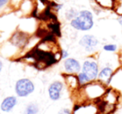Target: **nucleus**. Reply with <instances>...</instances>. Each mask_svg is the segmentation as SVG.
Returning a JSON list of instances; mask_svg holds the SVG:
<instances>
[{"instance_id":"1","label":"nucleus","mask_w":122,"mask_h":114,"mask_svg":"<svg viewBox=\"0 0 122 114\" xmlns=\"http://www.w3.org/2000/svg\"><path fill=\"white\" fill-rule=\"evenodd\" d=\"M70 25L73 28L79 31H89L94 26L93 14L89 10H81L78 15L70 21Z\"/></svg>"},{"instance_id":"2","label":"nucleus","mask_w":122,"mask_h":114,"mask_svg":"<svg viewBox=\"0 0 122 114\" xmlns=\"http://www.w3.org/2000/svg\"><path fill=\"white\" fill-rule=\"evenodd\" d=\"M34 91V84L29 78H21L15 83V92L19 97H25Z\"/></svg>"},{"instance_id":"3","label":"nucleus","mask_w":122,"mask_h":114,"mask_svg":"<svg viewBox=\"0 0 122 114\" xmlns=\"http://www.w3.org/2000/svg\"><path fill=\"white\" fill-rule=\"evenodd\" d=\"M89 77L90 81H94L98 77L99 74V66L95 60H85L82 66V71Z\"/></svg>"},{"instance_id":"4","label":"nucleus","mask_w":122,"mask_h":114,"mask_svg":"<svg viewBox=\"0 0 122 114\" xmlns=\"http://www.w3.org/2000/svg\"><path fill=\"white\" fill-rule=\"evenodd\" d=\"M98 43V39L91 34H85L80 40V45L83 47L87 52H93L97 47Z\"/></svg>"},{"instance_id":"5","label":"nucleus","mask_w":122,"mask_h":114,"mask_svg":"<svg viewBox=\"0 0 122 114\" xmlns=\"http://www.w3.org/2000/svg\"><path fill=\"white\" fill-rule=\"evenodd\" d=\"M64 88L63 82H59V81H55L53 82L49 85L48 92H49V98L53 101H57L61 97V92Z\"/></svg>"},{"instance_id":"6","label":"nucleus","mask_w":122,"mask_h":114,"mask_svg":"<svg viewBox=\"0 0 122 114\" xmlns=\"http://www.w3.org/2000/svg\"><path fill=\"white\" fill-rule=\"evenodd\" d=\"M64 67H65V71L70 74L78 73L81 69L80 62L77 59L72 58V57L65 59L64 62Z\"/></svg>"},{"instance_id":"7","label":"nucleus","mask_w":122,"mask_h":114,"mask_svg":"<svg viewBox=\"0 0 122 114\" xmlns=\"http://www.w3.org/2000/svg\"><path fill=\"white\" fill-rule=\"evenodd\" d=\"M114 77V71L112 68L109 67H105L101 69L100 72H99L98 79L99 82H101L103 85L108 86L112 81Z\"/></svg>"},{"instance_id":"8","label":"nucleus","mask_w":122,"mask_h":114,"mask_svg":"<svg viewBox=\"0 0 122 114\" xmlns=\"http://www.w3.org/2000/svg\"><path fill=\"white\" fill-rule=\"evenodd\" d=\"M18 102L17 97L14 96H10V97H7L6 98L4 99V101L1 103V110L3 112H9L13 110L14 107L16 106Z\"/></svg>"},{"instance_id":"9","label":"nucleus","mask_w":122,"mask_h":114,"mask_svg":"<svg viewBox=\"0 0 122 114\" xmlns=\"http://www.w3.org/2000/svg\"><path fill=\"white\" fill-rule=\"evenodd\" d=\"M48 28L50 30V33L54 36H59L61 35V32H60V24L58 22V20H51V22L48 24Z\"/></svg>"},{"instance_id":"10","label":"nucleus","mask_w":122,"mask_h":114,"mask_svg":"<svg viewBox=\"0 0 122 114\" xmlns=\"http://www.w3.org/2000/svg\"><path fill=\"white\" fill-rule=\"evenodd\" d=\"M112 10L120 17H122V0H114Z\"/></svg>"},{"instance_id":"11","label":"nucleus","mask_w":122,"mask_h":114,"mask_svg":"<svg viewBox=\"0 0 122 114\" xmlns=\"http://www.w3.org/2000/svg\"><path fill=\"white\" fill-rule=\"evenodd\" d=\"M77 79H78L79 84H80V86H85L86 84L90 83V82H91V81L89 79V77L82 72L78 73V75H77Z\"/></svg>"},{"instance_id":"12","label":"nucleus","mask_w":122,"mask_h":114,"mask_svg":"<svg viewBox=\"0 0 122 114\" xmlns=\"http://www.w3.org/2000/svg\"><path fill=\"white\" fill-rule=\"evenodd\" d=\"M114 0H95V2L102 8L105 9H112Z\"/></svg>"},{"instance_id":"13","label":"nucleus","mask_w":122,"mask_h":114,"mask_svg":"<svg viewBox=\"0 0 122 114\" xmlns=\"http://www.w3.org/2000/svg\"><path fill=\"white\" fill-rule=\"evenodd\" d=\"M39 112V107L36 103H30L26 107L25 112L29 114H37Z\"/></svg>"},{"instance_id":"14","label":"nucleus","mask_w":122,"mask_h":114,"mask_svg":"<svg viewBox=\"0 0 122 114\" xmlns=\"http://www.w3.org/2000/svg\"><path fill=\"white\" fill-rule=\"evenodd\" d=\"M78 14H79V13L77 12V11L75 10V9H70V10H68V11H67V13H66V18H67V19H69V20L71 21L72 19H74L75 17H76L77 15H78Z\"/></svg>"},{"instance_id":"15","label":"nucleus","mask_w":122,"mask_h":114,"mask_svg":"<svg viewBox=\"0 0 122 114\" xmlns=\"http://www.w3.org/2000/svg\"><path fill=\"white\" fill-rule=\"evenodd\" d=\"M103 49L106 52H115L117 50V46L115 44H106L103 47Z\"/></svg>"},{"instance_id":"16","label":"nucleus","mask_w":122,"mask_h":114,"mask_svg":"<svg viewBox=\"0 0 122 114\" xmlns=\"http://www.w3.org/2000/svg\"><path fill=\"white\" fill-rule=\"evenodd\" d=\"M58 114H71V111L69 108H62L59 111Z\"/></svg>"},{"instance_id":"17","label":"nucleus","mask_w":122,"mask_h":114,"mask_svg":"<svg viewBox=\"0 0 122 114\" xmlns=\"http://www.w3.org/2000/svg\"><path fill=\"white\" fill-rule=\"evenodd\" d=\"M60 54H61V58L64 59V58H67L69 56V52L67 51L64 50V49H61L60 50Z\"/></svg>"},{"instance_id":"18","label":"nucleus","mask_w":122,"mask_h":114,"mask_svg":"<svg viewBox=\"0 0 122 114\" xmlns=\"http://www.w3.org/2000/svg\"><path fill=\"white\" fill-rule=\"evenodd\" d=\"M9 0H0V9H3L8 4Z\"/></svg>"},{"instance_id":"19","label":"nucleus","mask_w":122,"mask_h":114,"mask_svg":"<svg viewBox=\"0 0 122 114\" xmlns=\"http://www.w3.org/2000/svg\"><path fill=\"white\" fill-rule=\"evenodd\" d=\"M118 22H119V24L122 26V17H119L118 18Z\"/></svg>"},{"instance_id":"20","label":"nucleus","mask_w":122,"mask_h":114,"mask_svg":"<svg viewBox=\"0 0 122 114\" xmlns=\"http://www.w3.org/2000/svg\"><path fill=\"white\" fill-rule=\"evenodd\" d=\"M2 69H3V62H1V60H0V72L2 71Z\"/></svg>"},{"instance_id":"21","label":"nucleus","mask_w":122,"mask_h":114,"mask_svg":"<svg viewBox=\"0 0 122 114\" xmlns=\"http://www.w3.org/2000/svg\"><path fill=\"white\" fill-rule=\"evenodd\" d=\"M24 114H29V113H27V112H24Z\"/></svg>"}]
</instances>
